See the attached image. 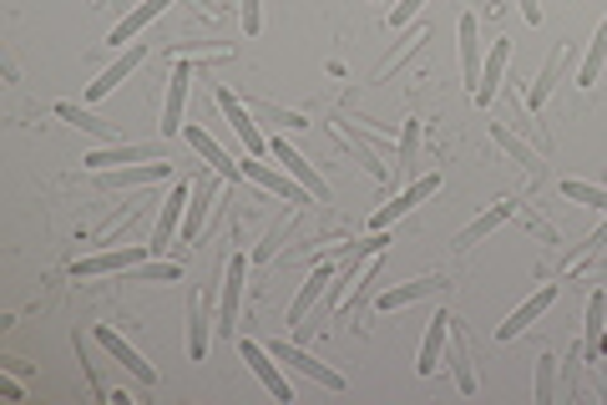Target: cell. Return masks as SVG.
I'll return each mask as SVG.
<instances>
[{"mask_svg":"<svg viewBox=\"0 0 607 405\" xmlns=\"http://www.w3.org/2000/svg\"><path fill=\"white\" fill-rule=\"evenodd\" d=\"M334 132H339V143L349 147V157L369 167V178H380V183L395 178V143L385 132H365L355 117H334Z\"/></svg>","mask_w":607,"mask_h":405,"instance_id":"1","label":"cell"},{"mask_svg":"<svg viewBox=\"0 0 607 405\" xmlns=\"http://www.w3.org/2000/svg\"><path fill=\"white\" fill-rule=\"evenodd\" d=\"M239 355H243V365L253 370V375H259L263 381V391L274 395V401H294V385H289V375H284V360L274 355V350L269 345H259V340H243L239 334Z\"/></svg>","mask_w":607,"mask_h":405,"instance_id":"2","label":"cell"},{"mask_svg":"<svg viewBox=\"0 0 607 405\" xmlns=\"http://www.w3.org/2000/svg\"><path fill=\"white\" fill-rule=\"evenodd\" d=\"M153 259V249L147 243H127V249H96L86 253V259L72 263L76 279H102V274H127V269H137V263Z\"/></svg>","mask_w":607,"mask_h":405,"instance_id":"3","label":"cell"},{"mask_svg":"<svg viewBox=\"0 0 607 405\" xmlns=\"http://www.w3.org/2000/svg\"><path fill=\"white\" fill-rule=\"evenodd\" d=\"M436 188H441V173H420V178H410L390 202H385V208H375V218H369V233H385L390 224H400V218L410 214L416 202H426Z\"/></svg>","mask_w":607,"mask_h":405,"instance_id":"4","label":"cell"},{"mask_svg":"<svg viewBox=\"0 0 607 405\" xmlns=\"http://www.w3.org/2000/svg\"><path fill=\"white\" fill-rule=\"evenodd\" d=\"M329 284H334V274H329V259H314V269H310V279L299 284V294L289 299V310H284V330H299V324H310V314L320 310V299L329 294Z\"/></svg>","mask_w":607,"mask_h":405,"instance_id":"5","label":"cell"},{"mask_svg":"<svg viewBox=\"0 0 607 405\" xmlns=\"http://www.w3.org/2000/svg\"><path fill=\"white\" fill-rule=\"evenodd\" d=\"M249 263L243 253H233L223 269V284H218V330L239 334V310H243V279H249Z\"/></svg>","mask_w":607,"mask_h":405,"instance_id":"6","label":"cell"},{"mask_svg":"<svg viewBox=\"0 0 607 405\" xmlns=\"http://www.w3.org/2000/svg\"><path fill=\"white\" fill-rule=\"evenodd\" d=\"M269 350H274V355L284 360V365H294L299 375H304V381L324 385V391H334V395H339V391H349V381H345V375H339V370H334V365H320V360H314L310 350H299L294 340H269Z\"/></svg>","mask_w":607,"mask_h":405,"instance_id":"7","label":"cell"},{"mask_svg":"<svg viewBox=\"0 0 607 405\" xmlns=\"http://www.w3.org/2000/svg\"><path fill=\"white\" fill-rule=\"evenodd\" d=\"M269 157H274V163H284V173L299 183V188H310L314 202H329V183H324V173L304 153H299V147H289L284 137H274V143H269Z\"/></svg>","mask_w":607,"mask_h":405,"instance_id":"8","label":"cell"},{"mask_svg":"<svg viewBox=\"0 0 607 405\" xmlns=\"http://www.w3.org/2000/svg\"><path fill=\"white\" fill-rule=\"evenodd\" d=\"M218 193H223V178H218L213 167H202L198 178H192V198H188V218H182V243H198L202 224H208V214H213Z\"/></svg>","mask_w":607,"mask_h":405,"instance_id":"9","label":"cell"},{"mask_svg":"<svg viewBox=\"0 0 607 405\" xmlns=\"http://www.w3.org/2000/svg\"><path fill=\"white\" fill-rule=\"evenodd\" d=\"M188 198H192V183H178V188L167 193L163 214H157V224H153V239H147L153 259H163V253L172 249V233H178V228H182V218H188Z\"/></svg>","mask_w":607,"mask_h":405,"instance_id":"10","label":"cell"},{"mask_svg":"<svg viewBox=\"0 0 607 405\" xmlns=\"http://www.w3.org/2000/svg\"><path fill=\"white\" fill-rule=\"evenodd\" d=\"M92 340H96V345H102V350H107V355L117 360V365L127 370V375H137V381H143V385H157V370L147 365V355H143V350H137V345H127V340H122V334L112 330V324H96V330H92Z\"/></svg>","mask_w":607,"mask_h":405,"instance_id":"11","label":"cell"},{"mask_svg":"<svg viewBox=\"0 0 607 405\" xmlns=\"http://www.w3.org/2000/svg\"><path fill=\"white\" fill-rule=\"evenodd\" d=\"M243 178H249V183H259V188H263V193H274V198L294 202V208H299V202H314V198H310V188H299V183L289 178V173L269 167V163H263V157H243Z\"/></svg>","mask_w":607,"mask_h":405,"instance_id":"12","label":"cell"},{"mask_svg":"<svg viewBox=\"0 0 607 405\" xmlns=\"http://www.w3.org/2000/svg\"><path fill=\"white\" fill-rule=\"evenodd\" d=\"M572 61H577V46H572V41H562V46H552V56L542 61V72H536V82L526 86V107H542V102H547L552 92H557L562 86V72H567Z\"/></svg>","mask_w":607,"mask_h":405,"instance_id":"13","label":"cell"},{"mask_svg":"<svg viewBox=\"0 0 607 405\" xmlns=\"http://www.w3.org/2000/svg\"><path fill=\"white\" fill-rule=\"evenodd\" d=\"M218 107H223L228 127L239 132L243 153H249V157H263V153H269V143H263V132H259V122H253L249 102H239V96H233V92H218Z\"/></svg>","mask_w":607,"mask_h":405,"instance_id":"14","label":"cell"},{"mask_svg":"<svg viewBox=\"0 0 607 405\" xmlns=\"http://www.w3.org/2000/svg\"><path fill=\"white\" fill-rule=\"evenodd\" d=\"M188 82H192V61H178L172 66V76H167V102H163V137H178L188 122H182V112H188Z\"/></svg>","mask_w":607,"mask_h":405,"instance_id":"15","label":"cell"},{"mask_svg":"<svg viewBox=\"0 0 607 405\" xmlns=\"http://www.w3.org/2000/svg\"><path fill=\"white\" fill-rule=\"evenodd\" d=\"M486 132H491V143H496L501 153L512 157L516 167H526V178H542V147L526 143L522 132H512L506 122H486Z\"/></svg>","mask_w":607,"mask_h":405,"instance_id":"16","label":"cell"},{"mask_svg":"<svg viewBox=\"0 0 607 405\" xmlns=\"http://www.w3.org/2000/svg\"><path fill=\"white\" fill-rule=\"evenodd\" d=\"M167 6H172V0H143V6H132V11H122L117 15V25H112V37H107V46H117V51H127L132 41L143 37L147 25L157 21V15L167 11Z\"/></svg>","mask_w":607,"mask_h":405,"instance_id":"17","label":"cell"},{"mask_svg":"<svg viewBox=\"0 0 607 405\" xmlns=\"http://www.w3.org/2000/svg\"><path fill=\"white\" fill-rule=\"evenodd\" d=\"M552 304H557V284H542L532 299H526V304H516V310L506 314V324H496V340H516V334H526L536 320H542V314L552 310Z\"/></svg>","mask_w":607,"mask_h":405,"instance_id":"18","label":"cell"},{"mask_svg":"<svg viewBox=\"0 0 607 405\" xmlns=\"http://www.w3.org/2000/svg\"><path fill=\"white\" fill-rule=\"evenodd\" d=\"M512 218H516V198H501V202H491L486 214H481V218H471V224H465L461 233H456V243H451V249H456V253L477 249V243L486 239V233H496V228H501V224H512Z\"/></svg>","mask_w":607,"mask_h":405,"instance_id":"19","label":"cell"},{"mask_svg":"<svg viewBox=\"0 0 607 405\" xmlns=\"http://www.w3.org/2000/svg\"><path fill=\"white\" fill-rule=\"evenodd\" d=\"M56 117L61 122H72V127H82L86 137H96L102 147H112V143H127L122 137V127L117 122H107V117H96L92 107H82V102H56Z\"/></svg>","mask_w":607,"mask_h":405,"instance_id":"20","label":"cell"},{"mask_svg":"<svg viewBox=\"0 0 607 405\" xmlns=\"http://www.w3.org/2000/svg\"><path fill=\"white\" fill-rule=\"evenodd\" d=\"M102 188H153V183H167L172 178V163H132V167H107V173H96Z\"/></svg>","mask_w":607,"mask_h":405,"instance_id":"21","label":"cell"},{"mask_svg":"<svg viewBox=\"0 0 607 405\" xmlns=\"http://www.w3.org/2000/svg\"><path fill=\"white\" fill-rule=\"evenodd\" d=\"M182 143H188L192 153L202 157V163L213 167V173H218V178H223V183H243V163H233V157H228L223 147H218V143H213V137H208V132H202V127H182Z\"/></svg>","mask_w":607,"mask_h":405,"instance_id":"22","label":"cell"},{"mask_svg":"<svg viewBox=\"0 0 607 405\" xmlns=\"http://www.w3.org/2000/svg\"><path fill=\"white\" fill-rule=\"evenodd\" d=\"M446 365H451V381L461 395H477L481 391V375L471 365V350H465V330L451 320V340H446Z\"/></svg>","mask_w":607,"mask_h":405,"instance_id":"23","label":"cell"},{"mask_svg":"<svg viewBox=\"0 0 607 405\" xmlns=\"http://www.w3.org/2000/svg\"><path fill=\"white\" fill-rule=\"evenodd\" d=\"M143 61H147V46H137V41H132V46L122 51L117 61H112L107 72L96 76V82H86V102H102V96H107V92H117V86L127 82V76L137 72V66H143Z\"/></svg>","mask_w":607,"mask_h":405,"instance_id":"24","label":"cell"},{"mask_svg":"<svg viewBox=\"0 0 607 405\" xmlns=\"http://www.w3.org/2000/svg\"><path fill=\"white\" fill-rule=\"evenodd\" d=\"M157 147L153 143H112V147H96V153L82 157V167L92 173H107V167H132V163H153Z\"/></svg>","mask_w":607,"mask_h":405,"instance_id":"25","label":"cell"},{"mask_svg":"<svg viewBox=\"0 0 607 405\" xmlns=\"http://www.w3.org/2000/svg\"><path fill=\"white\" fill-rule=\"evenodd\" d=\"M441 289H451V279H446V274H426V279H416V284H400V289H385V294H375V310H380V314L405 310V304L441 294Z\"/></svg>","mask_w":607,"mask_h":405,"instance_id":"26","label":"cell"},{"mask_svg":"<svg viewBox=\"0 0 607 405\" xmlns=\"http://www.w3.org/2000/svg\"><path fill=\"white\" fill-rule=\"evenodd\" d=\"M446 340H451V314H430L426 324V340H420V355H416V375H436L446 355Z\"/></svg>","mask_w":607,"mask_h":405,"instance_id":"27","label":"cell"},{"mask_svg":"<svg viewBox=\"0 0 607 405\" xmlns=\"http://www.w3.org/2000/svg\"><path fill=\"white\" fill-rule=\"evenodd\" d=\"M456 37H461V76H465V86H471V96H477V86H481V21L465 11L461 25H456Z\"/></svg>","mask_w":607,"mask_h":405,"instance_id":"28","label":"cell"},{"mask_svg":"<svg viewBox=\"0 0 607 405\" xmlns=\"http://www.w3.org/2000/svg\"><path fill=\"white\" fill-rule=\"evenodd\" d=\"M420 143H426V132H420L416 117H405V132H400V143H395V183H410L420 178Z\"/></svg>","mask_w":607,"mask_h":405,"instance_id":"29","label":"cell"},{"mask_svg":"<svg viewBox=\"0 0 607 405\" xmlns=\"http://www.w3.org/2000/svg\"><path fill=\"white\" fill-rule=\"evenodd\" d=\"M506 61H512V41H491L486 61H481V86H477V107H491L501 92V76H506Z\"/></svg>","mask_w":607,"mask_h":405,"instance_id":"30","label":"cell"},{"mask_svg":"<svg viewBox=\"0 0 607 405\" xmlns=\"http://www.w3.org/2000/svg\"><path fill=\"white\" fill-rule=\"evenodd\" d=\"M208 314H213V299L192 294L188 299V355L192 360H202L208 355V345H213V320H208Z\"/></svg>","mask_w":607,"mask_h":405,"instance_id":"31","label":"cell"},{"mask_svg":"<svg viewBox=\"0 0 607 405\" xmlns=\"http://www.w3.org/2000/svg\"><path fill=\"white\" fill-rule=\"evenodd\" d=\"M603 334H607V289H593V299H587V320H583V350H587V360L603 355Z\"/></svg>","mask_w":607,"mask_h":405,"instance_id":"32","label":"cell"},{"mask_svg":"<svg viewBox=\"0 0 607 405\" xmlns=\"http://www.w3.org/2000/svg\"><path fill=\"white\" fill-rule=\"evenodd\" d=\"M420 41H430V25H416V31H405V41H400V46H395V51H390V56H385V61H380V66H375V76H369V86H380V82H390V76H395V72H400L405 61H410V56H416V51H420Z\"/></svg>","mask_w":607,"mask_h":405,"instance_id":"33","label":"cell"},{"mask_svg":"<svg viewBox=\"0 0 607 405\" xmlns=\"http://www.w3.org/2000/svg\"><path fill=\"white\" fill-rule=\"evenodd\" d=\"M603 66H607V15L597 21L593 41H587V51H583V66H577V86H597V82H603Z\"/></svg>","mask_w":607,"mask_h":405,"instance_id":"34","label":"cell"},{"mask_svg":"<svg viewBox=\"0 0 607 405\" xmlns=\"http://www.w3.org/2000/svg\"><path fill=\"white\" fill-rule=\"evenodd\" d=\"M557 370H562V360L552 355V350H542V355H536V381H532V401L536 405L557 401Z\"/></svg>","mask_w":607,"mask_h":405,"instance_id":"35","label":"cell"},{"mask_svg":"<svg viewBox=\"0 0 607 405\" xmlns=\"http://www.w3.org/2000/svg\"><path fill=\"white\" fill-rule=\"evenodd\" d=\"M122 279H132V284H178L182 263L178 259H153V263H137V269H127Z\"/></svg>","mask_w":607,"mask_h":405,"instance_id":"36","label":"cell"},{"mask_svg":"<svg viewBox=\"0 0 607 405\" xmlns=\"http://www.w3.org/2000/svg\"><path fill=\"white\" fill-rule=\"evenodd\" d=\"M167 51H172L178 61H228V56H233L228 41H172Z\"/></svg>","mask_w":607,"mask_h":405,"instance_id":"37","label":"cell"},{"mask_svg":"<svg viewBox=\"0 0 607 405\" xmlns=\"http://www.w3.org/2000/svg\"><path fill=\"white\" fill-rule=\"evenodd\" d=\"M562 198H567V202H587V208H597V214H607V188H603V183L567 178V183H562Z\"/></svg>","mask_w":607,"mask_h":405,"instance_id":"38","label":"cell"},{"mask_svg":"<svg viewBox=\"0 0 607 405\" xmlns=\"http://www.w3.org/2000/svg\"><path fill=\"white\" fill-rule=\"evenodd\" d=\"M72 345H76V360H82V375H86V385H92V395H96V401H112V391L102 385V370L92 365V340H82V330H76Z\"/></svg>","mask_w":607,"mask_h":405,"instance_id":"39","label":"cell"},{"mask_svg":"<svg viewBox=\"0 0 607 405\" xmlns=\"http://www.w3.org/2000/svg\"><path fill=\"white\" fill-rule=\"evenodd\" d=\"M249 112H253V117H269V122H279V127H310V117H304V112L274 107V102H249Z\"/></svg>","mask_w":607,"mask_h":405,"instance_id":"40","label":"cell"},{"mask_svg":"<svg viewBox=\"0 0 607 405\" xmlns=\"http://www.w3.org/2000/svg\"><path fill=\"white\" fill-rule=\"evenodd\" d=\"M284 233H289V218H279V224H274V228H269V239H263V243H259V249H253V253H249V259H253V263H263V259H274V253H279V243H284Z\"/></svg>","mask_w":607,"mask_h":405,"instance_id":"41","label":"cell"},{"mask_svg":"<svg viewBox=\"0 0 607 405\" xmlns=\"http://www.w3.org/2000/svg\"><path fill=\"white\" fill-rule=\"evenodd\" d=\"M516 218H522V224H526V228H532L536 239H547V243H557V228H552V224H547V218H536V214H532V208H516Z\"/></svg>","mask_w":607,"mask_h":405,"instance_id":"42","label":"cell"},{"mask_svg":"<svg viewBox=\"0 0 607 405\" xmlns=\"http://www.w3.org/2000/svg\"><path fill=\"white\" fill-rule=\"evenodd\" d=\"M420 11H426V0H400V6H390V25L405 31V21H416Z\"/></svg>","mask_w":607,"mask_h":405,"instance_id":"43","label":"cell"},{"mask_svg":"<svg viewBox=\"0 0 607 405\" xmlns=\"http://www.w3.org/2000/svg\"><path fill=\"white\" fill-rule=\"evenodd\" d=\"M263 0H239V15H243V37H259V25H263V11H259Z\"/></svg>","mask_w":607,"mask_h":405,"instance_id":"44","label":"cell"},{"mask_svg":"<svg viewBox=\"0 0 607 405\" xmlns=\"http://www.w3.org/2000/svg\"><path fill=\"white\" fill-rule=\"evenodd\" d=\"M516 11L526 15V25H542V6L536 0H516Z\"/></svg>","mask_w":607,"mask_h":405,"instance_id":"45","label":"cell"},{"mask_svg":"<svg viewBox=\"0 0 607 405\" xmlns=\"http://www.w3.org/2000/svg\"><path fill=\"white\" fill-rule=\"evenodd\" d=\"M0 370H6V375H25L31 365H25V360H11V355H6V360H0Z\"/></svg>","mask_w":607,"mask_h":405,"instance_id":"46","label":"cell"},{"mask_svg":"<svg viewBox=\"0 0 607 405\" xmlns=\"http://www.w3.org/2000/svg\"><path fill=\"white\" fill-rule=\"evenodd\" d=\"M0 391H6V395H11V401H21V381H15V375H6V381H0Z\"/></svg>","mask_w":607,"mask_h":405,"instance_id":"47","label":"cell"},{"mask_svg":"<svg viewBox=\"0 0 607 405\" xmlns=\"http://www.w3.org/2000/svg\"><path fill=\"white\" fill-rule=\"evenodd\" d=\"M583 274H593V279H597V284H607V259H597V263H587Z\"/></svg>","mask_w":607,"mask_h":405,"instance_id":"48","label":"cell"},{"mask_svg":"<svg viewBox=\"0 0 607 405\" xmlns=\"http://www.w3.org/2000/svg\"><path fill=\"white\" fill-rule=\"evenodd\" d=\"M112 6H117V11H127V0H112Z\"/></svg>","mask_w":607,"mask_h":405,"instance_id":"49","label":"cell"},{"mask_svg":"<svg viewBox=\"0 0 607 405\" xmlns=\"http://www.w3.org/2000/svg\"><path fill=\"white\" fill-rule=\"evenodd\" d=\"M603 355H607V334H603Z\"/></svg>","mask_w":607,"mask_h":405,"instance_id":"50","label":"cell"}]
</instances>
